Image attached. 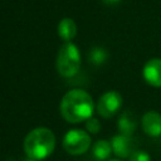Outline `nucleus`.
I'll return each mask as SVG.
<instances>
[{"label": "nucleus", "instance_id": "16", "mask_svg": "<svg viewBox=\"0 0 161 161\" xmlns=\"http://www.w3.org/2000/svg\"><path fill=\"white\" fill-rule=\"evenodd\" d=\"M25 161H39V160H34V158H30V157H28Z\"/></svg>", "mask_w": 161, "mask_h": 161}, {"label": "nucleus", "instance_id": "10", "mask_svg": "<svg viewBox=\"0 0 161 161\" xmlns=\"http://www.w3.org/2000/svg\"><path fill=\"white\" fill-rule=\"evenodd\" d=\"M118 130L122 135L131 136L136 130V119L131 112H123L118 119Z\"/></svg>", "mask_w": 161, "mask_h": 161}, {"label": "nucleus", "instance_id": "7", "mask_svg": "<svg viewBox=\"0 0 161 161\" xmlns=\"http://www.w3.org/2000/svg\"><path fill=\"white\" fill-rule=\"evenodd\" d=\"M142 130L151 137H158L161 135V114L156 111H148L142 117Z\"/></svg>", "mask_w": 161, "mask_h": 161}, {"label": "nucleus", "instance_id": "12", "mask_svg": "<svg viewBox=\"0 0 161 161\" xmlns=\"http://www.w3.org/2000/svg\"><path fill=\"white\" fill-rule=\"evenodd\" d=\"M89 60L93 63V64H96V65H101V64H103L106 60H107V57H108V54H107V52H106V49H103V48H101V47H94V48H92V50L89 52Z\"/></svg>", "mask_w": 161, "mask_h": 161}, {"label": "nucleus", "instance_id": "15", "mask_svg": "<svg viewBox=\"0 0 161 161\" xmlns=\"http://www.w3.org/2000/svg\"><path fill=\"white\" fill-rule=\"evenodd\" d=\"M106 5H117L119 1H122V0H102Z\"/></svg>", "mask_w": 161, "mask_h": 161}, {"label": "nucleus", "instance_id": "17", "mask_svg": "<svg viewBox=\"0 0 161 161\" xmlns=\"http://www.w3.org/2000/svg\"><path fill=\"white\" fill-rule=\"evenodd\" d=\"M111 161H119V160H111Z\"/></svg>", "mask_w": 161, "mask_h": 161}, {"label": "nucleus", "instance_id": "3", "mask_svg": "<svg viewBox=\"0 0 161 161\" xmlns=\"http://www.w3.org/2000/svg\"><path fill=\"white\" fill-rule=\"evenodd\" d=\"M80 68V53L72 42L64 43L57 55V70L60 75L70 78L78 73Z\"/></svg>", "mask_w": 161, "mask_h": 161}, {"label": "nucleus", "instance_id": "2", "mask_svg": "<svg viewBox=\"0 0 161 161\" xmlns=\"http://www.w3.org/2000/svg\"><path fill=\"white\" fill-rule=\"evenodd\" d=\"M55 147V136L47 127H36L31 130L24 140V151L28 157L43 160L52 155Z\"/></svg>", "mask_w": 161, "mask_h": 161}, {"label": "nucleus", "instance_id": "1", "mask_svg": "<svg viewBox=\"0 0 161 161\" xmlns=\"http://www.w3.org/2000/svg\"><path fill=\"white\" fill-rule=\"evenodd\" d=\"M94 109L92 97L83 89H72L60 101V114L67 122L78 123L92 117Z\"/></svg>", "mask_w": 161, "mask_h": 161}, {"label": "nucleus", "instance_id": "9", "mask_svg": "<svg viewBox=\"0 0 161 161\" xmlns=\"http://www.w3.org/2000/svg\"><path fill=\"white\" fill-rule=\"evenodd\" d=\"M58 35L65 42H70L77 35V24L70 18H64L58 24Z\"/></svg>", "mask_w": 161, "mask_h": 161}, {"label": "nucleus", "instance_id": "6", "mask_svg": "<svg viewBox=\"0 0 161 161\" xmlns=\"http://www.w3.org/2000/svg\"><path fill=\"white\" fill-rule=\"evenodd\" d=\"M146 83L152 87H161V58H152L146 62L142 69Z\"/></svg>", "mask_w": 161, "mask_h": 161}, {"label": "nucleus", "instance_id": "13", "mask_svg": "<svg viewBox=\"0 0 161 161\" xmlns=\"http://www.w3.org/2000/svg\"><path fill=\"white\" fill-rule=\"evenodd\" d=\"M128 161H151V158L147 152L141 150H135L128 157Z\"/></svg>", "mask_w": 161, "mask_h": 161}, {"label": "nucleus", "instance_id": "14", "mask_svg": "<svg viewBox=\"0 0 161 161\" xmlns=\"http://www.w3.org/2000/svg\"><path fill=\"white\" fill-rule=\"evenodd\" d=\"M86 127H87V130H88L91 133H97V132H99V130H101V123H99V121H98L97 118L91 117L89 119H87Z\"/></svg>", "mask_w": 161, "mask_h": 161}, {"label": "nucleus", "instance_id": "11", "mask_svg": "<svg viewBox=\"0 0 161 161\" xmlns=\"http://www.w3.org/2000/svg\"><path fill=\"white\" fill-rule=\"evenodd\" d=\"M112 152V145L111 142L106 141V140H99L97 141L94 145H93V148H92V153L93 156L99 160V161H103V160H107L109 157Z\"/></svg>", "mask_w": 161, "mask_h": 161}, {"label": "nucleus", "instance_id": "5", "mask_svg": "<svg viewBox=\"0 0 161 161\" xmlns=\"http://www.w3.org/2000/svg\"><path fill=\"white\" fill-rule=\"evenodd\" d=\"M122 107V96L116 91H108L102 94L97 103V112L103 118L113 117Z\"/></svg>", "mask_w": 161, "mask_h": 161}, {"label": "nucleus", "instance_id": "4", "mask_svg": "<svg viewBox=\"0 0 161 161\" xmlns=\"http://www.w3.org/2000/svg\"><path fill=\"white\" fill-rule=\"evenodd\" d=\"M91 146V136L82 130H70L63 138V147L70 155H82Z\"/></svg>", "mask_w": 161, "mask_h": 161}, {"label": "nucleus", "instance_id": "8", "mask_svg": "<svg viewBox=\"0 0 161 161\" xmlns=\"http://www.w3.org/2000/svg\"><path fill=\"white\" fill-rule=\"evenodd\" d=\"M111 145H112V151L118 157H130L131 153L135 151L133 150V141H132L131 136H126L122 133L113 136Z\"/></svg>", "mask_w": 161, "mask_h": 161}]
</instances>
